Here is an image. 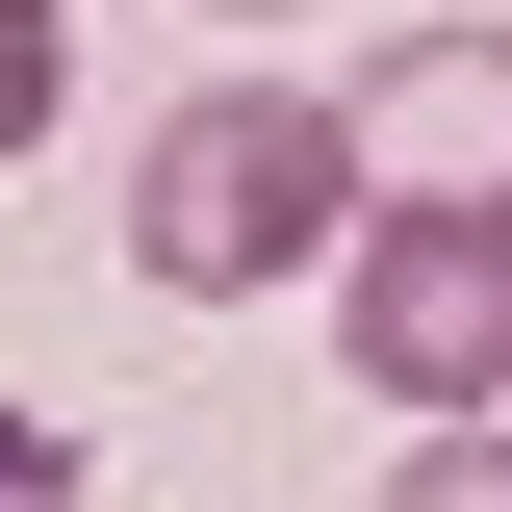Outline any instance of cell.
<instances>
[{
	"instance_id": "1",
	"label": "cell",
	"mask_w": 512,
	"mask_h": 512,
	"mask_svg": "<svg viewBox=\"0 0 512 512\" xmlns=\"http://www.w3.org/2000/svg\"><path fill=\"white\" fill-rule=\"evenodd\" d=\"M359 103L333 77H205L180 128H154V180H128V256L180 282V308H256V282H333L359 256Z\"/></svg>"
},
{
	"instance_id": "2",
	"label": "cell",
	"mask_w": 512,
	"mask_h": 512,
	"mask_svg": "<svg viewBox=\"0 0 512 512\" xmlns=\"http://www.w3.org/2000/svg\"><path fill=\"white\" fill-rule=\"evenodd\" d=\"M333 359H359V410H512V205H359V256H333Z\"/></svg>"
},
{
	"instance_id": "3",
	"label": "cell",
	"mask_w": 512,
	"mask_h": 512,
	"mask_svg": "<svg viewBox=\"0 0 512 512\" xmlns=\"http://www.w3.org/2000/svg\"><path fill=\"white\" fill-rule=\"evenodd\" d=\"M359 103V180L384 205H512V26H410L384 77H333Z\"/></svg>"
},
{
	"instance_id": "4",
	"label": "cell",
	"mask_w": 512,
	"mask_h": 512,
	"mask_svg": "<svg viewBox=\"0 0 512 512\" xmlns=\"http://www.w3.org/2000/svg\"><path fill=\"white\" fill-rule=\"evenodd\" d=\"M384 512H512V410H436V436L384 461Z\"/></svg>"
},
{
	"instance_id": "5",
	"label": "cell",
	"mask_w": 512,
	"mask_h": 512,
	"mask_svg": "<svg viewBox=\"0 0 512 512\" xmlns=\"http://www.w3.org/2000/svg\"><path fill=\"white\" fill-rule=\"evenodd\" d=\"M52 103H77V26H52V0H0V154H52Z\"/></svg>"
},
{
	"instance_id": "6",
	"label": "cell",
	"mask_w": 512,
	"mask_h": 512,
	"mask_svg": "<svg viewBox=\"0 0 512 512\" xmlns=\"http://www.w3.org/2000/svg\"><path fill=\"white\" fill-rule=\"evenodd\" d=\"M0 512H77V436H52V410H0Z\"/></svg>"
},
{
	"instance_id": "7",
	"label": "cell",
	"mask_w": 512,
	"mask_h": 512,
	"mask_svg": "<svg viewBox=\"0 0 512 512\" xmlns=\"http://www.w3.org/2000/svg\"><path fill=\"white\" fill-rule=\"evenodd\" d=\"M231 26H256V0H231Z\"/></svg>"
}]
</instances>
